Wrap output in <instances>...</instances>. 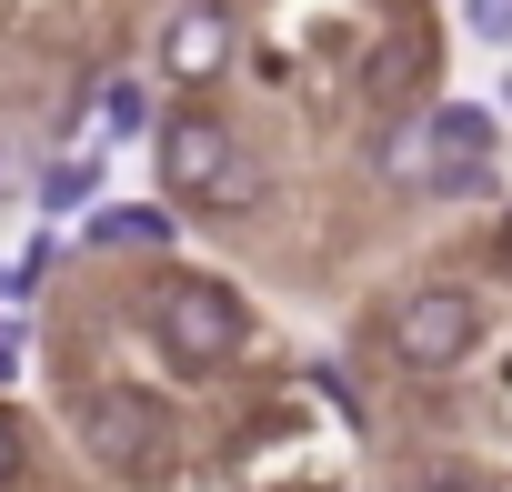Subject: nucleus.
<instances>
[{
	"instance_id": "obj_1",
	"label": "nucleus",
	"mask_w": 512,
	"mask_h": 492,
	"mask_svg": "<svg viewBox=\"0 0 512 492\" xmlns=\"http://www.w3.org/2000/svg\"><path fill=\"white\" fill-rule=\"evenodd\" d=\"M151 332H161V352H171L191 382H211V372L241 362L251 312H241V292L211 282V272H161V282H151Z\"/></svg>"
},
{
	"instance_id": "obj_2",
	"label": "nucleus",
	"mask_w": 512,
	"mask_h": 492,
	"mask_svg": "<svg viewBox=\"0 0 512 492\" xmlns=\"http://www.w3.org/2000/svg\"><path fill=\"white\" fill-rule=\"evenodd\" d=\"M382 342H392L402 372L442 382V372H462V362L482 352V292H472V282H412V292L392 302Z\"/></svg>"
},
{
	"instance_id": "obj_3",
	"label": "nucleus",
	"mask_w": 512,
	"mask_h": 492,
	"mask_svg": "<svg viewBox=\"0 0 512 492\" xmlns=\"http://www.w3.org/2000/svg\"><path fill=\"white\" fill-rule=\"evenodd\" d=\"M151 171H161V201H221V181L241 171V131L211 101H181L151 121Z\"/></svg>"
},
{
	"instance_id": "obj_4",
	"label": "nucleus",
	"mask_w": 512,
	"mask_h": 492,
	"mask_svg": "<svg viewBox=\"0 0 512 492\" xmlns=\"http://www.w3.org/2000/svg\"><path fill=\"white\" fill-rule=\"evenodd\" d=\"M412 131H422V191H442V201L492 191V161H502V111L492 101H432Z\"/></svg>"
},
{
	"instance_id": "obj_5",
	"label": "nucleus",
	"mask_w": 512,
	"mask_h": 492,
	"mask_svg": "<svg viewBox=\"0 0 512 492\" xmlns=\"http://www.w3.org/2000/svg\"><path fill=\"white\" fill-rule=\"evenodd\" d=\"M71 432H81V452L91 462H111V472H161L171 462V412L151 402V392H81L71 402Z\"/></svg>"
},
{
	"instance_id": "obj_6",
	"label": "nucleus",
	"mask_w": 512,
	"mask_h": 492,
	"mask_svg": "<svg viewBox=\"0 0 512 492\" xmlns=\"http://www.w3.org/2000/svg\"><path fill=\"white\" fill-rule=\"evenodd\" d=\"M231 71V11L221 0H191V11L161 21V81L171 91H211Z\"/></svg>"
},
{
	"instance_id": "obj_7",
	"label": "nucleus",
	"mask_w": 512,
	"mask_h": 492,
	"mask_svg": "<svg viewBox=\"0 0 512 492\" xmlns=\"http://www.w3.org/2000/svg\"><path fill=\"white\" fill-rule=\"evenodd\" d=\"M91 252H171V211L161 201H131V211H91L81 221Z\"/></svg>"
},
{
	"instance_id": "obj_8",
	"label": "nucleus",
	"mask_w": 512,
	"mask_h": 492,
	"mask_svg": "<svg viewBox=\"0 0 512 492\" xmlns=\"http://www.w3.org/2000/svg\"><path fill=\"white\" fill-rule=\"evenodd\" d=\"M91 201H101V161H51V171H41V211L71 221V211H91Z\"/></svg>"
},
{
	"instance_id": "obj_9",
	"label": "nucleus",
	"mask_w": 512,
	"mask_h": 492,
	"mask_svg": "<svg viewBox=\"0 0 512 492\" xmlns=\"http://www.w3.org/2000/svg\"><path fill=\"white\" fill-rule=\"evenodd\" d=\"M101 121H111V141H151V91L141 81H111L101 91Z\"/></svg>"
},
{
	"instance_id": "obj_10",
	"label": "nucleus",
	"mask_w": 512,
	"mask_h": 492,
	"mask_svg": "<svg viewBox=\"0 0 512 492\" xmlns=\"http://www.w3.org/2000/svg\"><path fill=\"white\" fill-rule=\"evenodd\" d=\"M462 31L482 51H512V0H462Z\"/></svg>"
},
{
	"instance_id": "obj_11",
	"label": "nucleus",
	"mask_w": 512,
	"mask_h": 492,
	"mask_svg": "<svg viewBox=\"0 0 512 492\" xmlns=\"http://www.w3.org/2000/svg\"><path fill=\"white\" fill-rule=\"evenodd\" d=\"M21 462H31V432H21L11 402H0V482H21Z\"/></svg>"
},
{
	"instance_id": "obj_12",
	"label": "nucleus",
	"mask_w": 512,
	"mask_h": 492,
	"mask_svg": "<svg viewBox=\"0 0 512 492\" xmlns=\"http://www.w3.org/2000/svg\"><path fill=\"white\" fill-rule=\"evenodd\" d=\"M412 492H482V482H472V472H422Z\"/></svg>"
},
{
	"instance_id": "obj_13",
	"label": "nucleus",
	"mask_w": 512,
	"mask_h": 492,
	"mask_svg": "<svg viewBox=\"0 0 512 492\" xmlns=\"http://www.w3.org/2000/svg\"><path fill=\"white\" fill-rule=\"evenodd\" d=\"M21 372V332H0V382H11Z\"/></svg>"
},
{
	"instance_id": "obj_14",
	"label": "nucleus",
	"mask_w": 512,
	"mask_h": 492,
	"mask_svg": "<svg viewBox=\"0 0 512 492\" xmlns=\"http://www.w3.org/2000/svg\"><path fill=\"white\" fill-rule=\"evenodd\" d=\"M492 262H502V272H512V211H502V231H492Z\"/></svg>"
},
{
	"instance_id": "obj_15",
	"label": "nucleus",
	"mask_w": 512,
	"mask_h": 492,
	"mask_svg": "<svg viewBox=\"0 0 512 492\" xmlns=\"http://www.w3.org/2000/svg\"><path fill=\"white\" fill-rule=\"evenodd\" d=\"M502 111H512V81H502Z\"/></svg>"
}]
</instances>
